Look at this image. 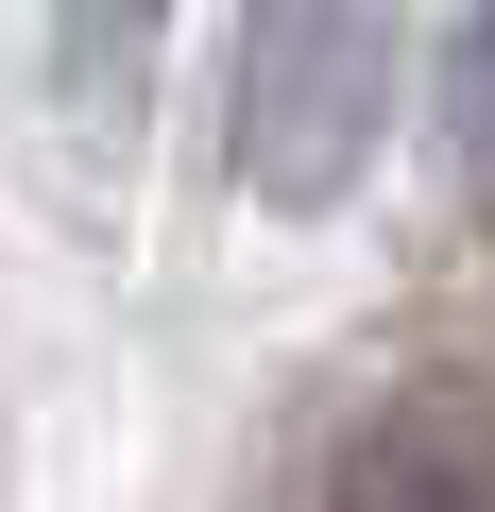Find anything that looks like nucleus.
Returning <instances> with one entry per match:
<instances>
[{"label": "nucleus", "mask_w": 495, "mask_h": 512, "mask_svg": "<svg viewBox=\"0 0 495 512\" xmlns=\"http://www.w3.org/2000/svg\"><path fill=\"white\" fill-rule=\"evenodd\" d=\"M444 154L495 205V0H461V35H444Z\"/></svg>", "instance_id": "nucleus-2"}, {"label": "nucleus", "mask_w": 495, "mask_h": 512, "mask_svg": "<svg viewBox=\"0 0 495 512\" xmlns=\"http://www.w3.org/2000/svg\"><path fill=\"white\" fill-rule=\"evenodd\" d=\"M393 137V0H239V188L325 222Z\"/></svg>", "instance_id": "nucleus-1"}]
</instances>
